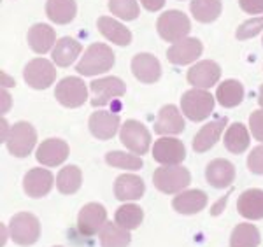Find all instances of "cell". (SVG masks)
<instances>
[{
  "mask_svg": "<svg viewBox=\"0 0 263 247\" xmlns=\"http://www.w3.org/2000/svg\"><path fill=\"white\" fill-rule=\"evenodd\" d=\"M105 161L109 167L123 168V170H141L142 168V158L137 155H130V153L121 151H111L105 155Z\"/></svg>",
  "mask_w": 263,
  "mask_h": 247,
  "instance_id": "cell-36",
  "label": "cell"
},
{
  "mask_svg": "<svg viewBox=\"0 0 263 247\" xmlns=\"http://www.w3.org/2000/svg\"><path fill=\"white\" fill-rule=\"evenodd\" d=\"M53 247H62V245H53Z\"/></svg>",
  "mask_w": 263,
  "mask_h": 247,
  "instance_id": "cell-47",
  "label": "cell"
},
{
  "mask_svg": "<svg viewBox=\"0 0 263 247\" xmlns=\"http://www.w3.org/2000/svg\"><path fill=\"white\" fill-rule=\"evenodd\" d=\"M25 83L33 89H46L57 79V69L46 58H35L27 63L23 70Z\"/></svg>",
  "mask_w": 263,
  "mask_h": 247,
  "instance_id": "cell-10",
  "label": "cell"
},
{
  "mask_svg": "<svg viewBox=\"0 0 263 247\" xmlns=\"http://www.w3.org/2000/svg\"><path fill=\"white\" fill-rule=\"evenodd\" d=\"M237 211L246 219H263V189H248L237 200Z\"/></svg>",
  "mask_w": 263,
  "mask_h": 247,
  "instance_id": "cell-25",
  "label": "cell"
},
{
  "mask_svg": "<svg viewBox=\"0 0 263 247\" xmlns=\"http://www.w3.org/2000/svg\"><path fill=\"white\" fill-rule=\"evenodd\" d=\"M132 74L144 84H153L162 78V65L155 54L139 53L132 58Z\"/></svg>",
  "mask_w": 263,
  "mask_h": 247,
  "instance_id": "cell-16",
  "label": "cell"
},
{
  "mask_svg": "<svg viewBox=\"0 0 263 247\" xmlns=\"http://www.w3.org/2000/svg\"><path fill=\"white\" fill-rule=\"evenodd\" d=\"M107 223V211L102 203L91 202L86 203L78 216V230L84 237H91L95 233H100L104 224Z\"/></svg>",
  "mask_w": 263,
  "mask_h": 247,
  "instance_id": "cell-11",
  "label": "cell"
},
{
  "mask_svg": "<svg viewBox=\"0 0 263 247\" xmlns=\"http://www.w3.org/2000/svg\"><path fill=\"white\" fill-rule=\"evenodd\" d=\"M142 219H144L142 208L139 205H135V203H125V205H121L116 211V214H114V223L125 230L139 228Z\"/></svg>",
  "mask_w": 263,
  "mask_h": 247,
  "instance_id": "cell-35",
  "label": "cell"
},
{
  "mask_svg": "<svg viewBox=\"0 0 263 247\" xmlns=\"http://www.w3.org/2000/svg\"><path fill=\"white\" fill-rule=\"evenodd\" d=\"M109 11L120 20L132 21L139 16L137 0H109Z\"/></svg>",
  "mask_w": 263,
  "mask_h": 247,
  "instance_id": "cell-37",
  "label": "cell"
},
{
  "mask_svg": "<svg viewBox=\"0 0 263 247\" xmlns=\"http://www.w3.org/2000/svg\"><path fill=\"white\" fill-rule=\"evenodd\" d=\"M221 78V67L213 60H203L198 62L197 65H193L186 74L190 84H193L198 89H209L216 86V83Z\"/></svg>",
  "mask_w": 263,
  "mask_h": 247,
  "instance_id": "cell-13",
  "label": "cell"
},
{
  "mask_svg": "<svg viewBox=\"0 0 263 247\" xmlns=\"http://www.w3.org/2000/svg\"><path fill=\"white\" fill-rule=\"evenodd\" d=\"M54 177L46 168H32L23 177V189L30 198H42L53 188Z\"/></svg>",
  "mask_w": 263,
  "mask_h": 247,
  "instance_id": "cell-18",
  "label": "cell"
},
{
  "mask_svg": "<svg viewBox=\"0 0 263 247\" xmlns=\"http://www.w3.org/2000/svg\"><path fill=\"white\" fill-rule=\"evenodd\" d=\"M90 134L99 140H111L120 130V116L109 110H95L88 119Z\"/></svg>",
  "mask_w": 263,
  "mask_h": 247,
  "instance_id": "cell-15",
  "label": "cell"
},
{
  "mask_svg": "<svg viewBox=\"0 0 263 247\" xmlns=\"http://www.w3.org/2000/svg\"><path fill=\"white\" fill-rule=\"evenodd\" d=\"M35 156L44 167H58L69 158V144L62 139H48L37 147Z\"/></svg>",
  "mask_w": 263,
  "mask_h": 247,
  "instance_id": "cell-17",
  "label": "cell"
},
{
  "mask_svg": "<svg viewBox=\"0 0 263 247\" xmlns=\"http://www.w3.org/2000/svg\"><path fill=\"white\" fill-rule=\"evenodd\" d=\"M83 184V172L76 165L63 167L57 176V188L62 195H74Z\"/></svg>",
  "mask_w": 263,
  "mask_h": 247,
  "instance_id": "cell-34",
  "label": "cell"
},
{
  "mask_svg": "<svg viewBox=\"0 0 263 247\" xmlns=\"http://www.w3.org/2000/svg\"><path fill=\"white\" fill-rule=\"evenodd\" d=\"M153 182H155V188L162 191V193L176 195L188 188L190 182H192V174H190L188 168L181 167V165H171V167L162 165L153 174Z\"/></svg>",
  "mask_w": 263,
  "mask_h": 247,
  "instance_id": "cell-2",
  "label": "cell"
},
{
  "mask_svg": "<svg viewBox=\"0 0 263 247\" xmlns=\"http://www.w3.org/2000/svg\"><path fill=\"white\" fill-rule=\"evenodd\" d=\"M120 139H121L123 146L137 156L146 155V153L149 151L151 134L147 131V128L141 121L128 119V121L123 123L121 130H120Z\"/></svg>",
  "mask_w": 263,
  "mask_h": 247,
  "instance_id": "cell-7",
  "label": "cell"
},
{
  "mask_svg": "<svg viewBox=\"0 0 263 247\" xmlns=\"http://www.w3.org/2000/svg\"><path fill=\"white\" fill-rule=\"evenodd\" d=\"M260 242V230L251 223L237 224L230 237V247H258Z\"/></svg>",
  "mask_w": 263,
  "mask_h": 247,
  "instance_id": "cell-32",
  "label": "cell"
},
{
  "mask_svg": "<svg viewBox=\"0 0 263 247\" xmlns=\"http://www.w3.org/2000/svg\"><path fill=\"white\" fill-rule=\"evenodd\" d=\"M248 168L256 176H263V146L254 147L248 156Z\"/></svg>",
  "mask_w": 263,
  "mask_h": 247,
  "instance_id": "cell-39",
  "label": "cell"
},
{
  "mask_svg": "<svg viewBox=\"0 0 263 247\" xmlns=\"http://www.w3.org/2000/svg\"><path fill=\"white\" fill-rule=\"evenodd\" d=\"M9 233L14 244L32 245L41 237V223L30 212H18L9 221Z\"/></svg>",
  "mask_w": 263,
  "mask_h": 247,
  "instance_id": "cell-6",
  "label": "cell"
},
{
  "mask_svg": "<svg viewBox=\"0 0 263 247\" xmlns=\"http://www.w3.org/2000/svg\"><path fill=\"white\" fill-rule=\"evenodd\" d=\"M239 6L249 14H263V0H239Z\"/></svg>",
  "mask_w": 263,
  "mask_h": 247,
  "instance_id": "cell-41",
  "label": "cell"
},
{
  "mask_svg": "<svg viewBox=\"0 0 263 247\" xmlns=\"http://www.w3.org/2000/svg\"><path fill=\"white\" fill-rule=\"evenodd\" d=\"M184 130V119L176 105H163L155 123V131L158 135H177Z\"/></svg>",
  "mask_w": 263,
  "mask_h": 247,
  "instance_id": "cell-22",
  "label": "cell"
},
{
  "mask_svg": "<svg viewBox=\"0 0 263 247\" xmlns=\"http://www.w3.org/2000/svg\"><path fill=\"white\" fill-rule=\"evenodd\" d=\"M261 42H263V39H261Z\"/></svg>",
  "mask_w": 263,
  "mask_h": 247,
  "instance_id": "cell-48",
  "label": "cell"
},
{
  "mask_svg": "<svg viewBox=\"0 0 263 247\" xmlns=\"http://www.w3.org/2000/svg\"><path fill=\"white\" fill-rule=\"evenodd\" d=\"M100 33L107 41H111L116 46H128L132 42V32L125 25H121L118 20L111 18V16H100L97 21Z\"/></svg>",
  "mask_w": 263,
  "mask_h": 247,
  "instance_id": "cell-26",
  "label": "cell"
},
{
  "mask_svg": "<svg viewBox=\"0 0 263 247\" xmlns=\"http://www.w3.org/2000/svg\"><path fill=\"white\" fill-rule=\"evenodd\" d=\"M223 142H224V147L230 153L240 155V153H244L246 149L249 147L251 137H249V131L246 128V125H242V123H233V125L228 126Z\"/></svg>",
  "mask_w": 263,
  "mask_h": 247,
  "instance_id": "cell-30",
  "label": "cell"
},
{
  "mask_svg": "<svg viewBox=\"0 0 263 247\" xmlns=\"http://www.w3.org/2000/svg\"><path fill=\"white\" fill-rule=\"evenodd\" d=\"M249 128L258 142H263V110H254L249 116Z\"/></svg>",
  "mask_w": 263,
  "mask_h": 247,
  "instance_id": "cell-40",
  "label": "cell"
},
{
  "mask_svg": "<svg viewBox=\"0 0 263 247\" xmlns=\"http://www.w3.org/2000/svg\"><path fill=\"white\" fill-rule=\"evenodd\" d=\"M91 105L93 107H100V105H109L118 99H121L126 91L125 83L120 78H109L91 81Z\"/></svg>",
  "mask_w": 263,
  "mask_h": 247,
  "instance_id": "cell-9",
  "label": "cell"
},
{
  "mask_svg": "<svg viewBox=\"0 0 263 247\" xmlns=\"http://www.w3.org/2000/svg\"><path fill=\"white\" fill-rule=\"evenodd\" d=\"M263 30V14L260 18H253V20H248L237 28V39L239 41H248L251 37H256Z\"/></svg>",
  "mask_w": 263,
  "mask_h": 247,
  "instance_id": "cell-38",
  "label": "cell"
},
{
  "mask_svg": "<svg viewBox=\"0 0 263 247\" xmlns=\"http://www.w3.org/2000/svg\"><path fill=\"white\" fill-rule=\"evenodd\" d=\"M2 81H4V83H2V86H4V88H6V86H14V81H12V78H9V75H6L4 72H2Z\"/></svg>",
  "mask_w": 263,
  "mask_h": 247,
  "instance_id": "cell-45",
  "label": "cell"
},
{
  "mask_svg": "<svg viewBox=\"0 0 263 247\" xmlns=\"http://www.w3.org/2000/svg\"><path fill=\"white\" fill-rule=\"evenodd\" d=\"M205 179L213 188H228L235 179V167L224 158L213 160L205 168Z\"/></svg>",
  "mask_w": 263,
  "mask_h": 247,
  "instance_id": "cell-21",
  "label": "cell"
},
{
  "mask_svg": "<svg viewBox=\"0 0 263 247\" xmlns=\"http://www.w3.org/2000/svg\"><path fill=\"white\" fill-rule=\"evenodd\" d=\"M193 18L200 23H213L221 14V0H192L190 4Z\"/></svg>",
  "mask_w": 263,
  "mask_h": 247,
  "instance_id": "cell-33",
  "label": "cell"
},
{
  "mask_svg": "<svg viewBox=\"0 0 263 247\" xmlns=\"http://www.w3.org/2000/svg\"><path fill=\"white\" fill-rule=\"evenodd\" d=\"M28 46L33 53L44 54L57 44V32L46 23H35L28 30Z\"/></svg>",
  "mask_w": 263,
  "mask_h": 247,
  "instance_id": "cell-23",
  "label": "cell"
},
{
  "mask_svg": "<svg viewBox=\"0 0 263 247\" xmlns=\"http://www.w3.org/2000/svg\"><path fill=\"white\" fill-rule=\"evenodd\" d=\"M156 30H158V35L167 42H177L186 39V35L192 30V23L190 18L182 11H167L162 12V16L156 21Z\"/></svg>",
  "mask_w": 263,
  "mask_h": 247,
  "instance_id": "cell-4",
  "label": "cell"
},
{
  "mask_svg": "<svg viewBox=\"0 0 263 247\" xmlns=\"http://www.w3.org/2000/svg\"><path fill=\"white\" fill-rule=\"evenodd\" d=\"M216 100H218L219 105H223V107H227V109L240 105L244 100L242 83H239L237 79L223 81V83L218 86V91H216Z\"/></svg>",
  "mask_w": 263,
  "mask_h": 247,
  "instance_id": "cell-29",
  "label": "cell"
},
{
  "mask_svg": "<svg viewBox=\"0 0 263 247\" xmlns=\"http://www.w3.org/2000/svg\"><path fill=\"white\" fill-rule=\"evenodd\" d=\"M153 158L165 167L181 165L186 158V147L179 139L162 137L153 146Z\"/></svg>",
  "mask_w": 263,
  "mask_h": 247,
  "instance_id": "cell-12",
  "label": "cell"
},
{
  "mask_svg": "<svg viewBox=\"0 0 263 247\" xmlns=\"http://www.w3.org/2000/svg\"><path fill=\"white\" fill-rule=\"evenodd\" d=\"M144 181L134 174H123L114 181V197L121 202H134L144 197Z\"/></svg>",
  "mask_w": 263,
  "mask_h": 247,
  "instance_id": "cell-19",
  "label": "cell"
},
{
  "mask_svg": "<svg viewBox=\"0 0 263 247\" xmlns=\"http://www.w3.org/2000/svg\"><path fill=\"white\" fill-rule=\"evenodd\" d=\"M37 142V131L28 121H18L12 125L7 135V151L16 158H27Z\"/></svg>",
  "mask_w": 263,
  "mask_h": 247,
  "instance_id": "cell-5",
  "label": "cell"
},
{
  "mask_svg": "<svg viewBox=\"0 0 263 247\" xmlns=\"http://www.w3.org/2000/svg\"><path fill=\"white\" fill-rule=\"evenodd\" d=\"M227 200H228V195H224V197H223L221 200H219L218 203H214V207H213V211H211V214H213V216L221 214L223 208H224V203H227Z\"/></svg>",
  "mask_w": 263,
  "mask_h": 247,
  "instance_id": "cell-44",
  "label": "cell"
},
{
  "mask_svg": "<svg viewBox=\"0 0 263 247\" xmlns=\"http://www.w3.org/2000/svg\"><path fill=\"white\" fill-rule=\"evenodd\" d=\"M130 240L132 237L128 230L118 226L116 223H111V221H107L99 233V242L102 247H128Z\"/></svg>",
  "mask_w": 263,
  "mask_h": 247,
  "instance_id": "cell-31",
  "label": "cell"
},
{
  "mask_svg": "<svg viewBox=\"0 0 263 247\" xmlns=\"http://www.w3.org/2000/svg\"><path fill=\"white\" fill-rule=\"evenodd\" d=\"M141 4L146 7L147 11L156 12V11H160L165 6V0H141Z\"/></svg>",
  "mask_w": 263,
  "mask_h": 247,
  "instance_id": "cell-42",
  "label": "cell"
},
{
  "mask_svg": "<svg viewBox=\"0 0 263 247\" xmlns=\"http://www.w3.org/2000/svg\"><path fill=\"white\" fill-rule=\"evenodd\" d=\"M228 119L227 118H219L218 121L207 123L203 128L198 130V134L193 139V149L197 153H207L209 149H213L216 146V142L221 137L224 126H227Z\"/></svg>",
  "mask_w": 263,
  "mask_h": 247,
  "instance_id": "cell-24",
  "label": "cell"
},
{
  "mask_svg": "<svg viewBox=\"0 0 263 247\" xmlns=\"http://www.w3.org/2000/svg\"><path fill=\"white\" fill-rule=\"evenodd\" d=\"M78 14L76 0H48L46 2V16L57 25H67Z\"/></svg>",
  "mask_w": 263,
  "mask_h": 247,
  "instance_id": "cell-28",
  "label": "cell"
},
{
  "mask_svg": "<svg viewBox=\"0 0 263 247\" xmlns=\"http://www.w3.org/2000/svg\"><path fill=\"white\" fill-rule=\"evenodd\" d=\"M83 46L81 42H78L72 37H62L60 41H57L53 49V62L58 67H70L76 62V58L81 54Z\"/></svg>",
  "mask_w": 263,
  "mask_h": 247,
  "instance_id": "cell-27",
  "label": "cell"
},
{
  "mask_svg": "<svg viewBox=\"0 0 263 247\" xmlns=\"http://www.w3.org/2000/svg\"><path fill=\"white\" fill-rule=\"evenodd\" d=\"M258 104H260V107H263V84L260 86V95H258Z\"/></svg>",
  "mask_w": 263,
  "mask_h": 247,
  "instance_id": "cell-46",
  "label": "cell"
},
{
  "mask_svg": "<svg viewBox=\"0 0 263 247\" xmlns=\"http://www.w3.org/2000/svg\"><path fill=\"white\" fill-rule=\"evenodd\" d=\"M2 114H6V112H9V109H11V95L6 91V89H2Z\"/></svg>",
  "mask_w": 263,
  "mask_h": 247,
  "instance_id": "cell-43",
  "label": "cell"
},
{
  "mask_svg": "<svg viewBox=\"0 0 263 247\" xmlns=\"http://www.w3.org/2000/svg\"><path fill=\"white\" fill-rule=\"evenodd\" d=\"M54 97L60 102L63 107L76 109L81 107L83 104H86L88 100V88L84 84L83 79L69 75V78H63L60 83L54 88Z\"/></svg>",
  "mask_w": 263,
  "mask_h": 247,
  "instance_id": "cell-8",
  "label": "cell"
},
{
  "mask_svg": "<svg viewBox=\"0 0 263 247\" xmlns=\"http://www.w3.org/2000/svg\"><path fill=\"white\" fill-rule=\"evenodd\" d=\"M114 67V53L107 44L102 42H95L86 49L83 54L81 62L78 63L76 70L81 75H99L104 72L111 70Z\"/></svg>",
  "mask_w": 263,
  "mask_h": 247,
  "instance_id": "cell-1",
  "label": "cell"
},
{
  "mask_svg": "<svg viewBox=\"0 0 263 247\" xmlns=\"http://www.w3.org/2000/svg\"><path fill=\"white\" fill-rule=\"evenodd\" d=\"M203 51L202 41L195 37H186L182 41L174 42L171 48L167 49V58L174 65H190L195 60L200 58Z\"/></svg>",
  "mask_w": 263,
  "mask_h": 247,
  "instance_id": "cell-14",
  "label": "cell"
},
{
  "mask_svg": "<svg viewBox=\"0 0 263 247\" xmlns=\"http://www.w3.org/2000/svg\"><path fill=\"white\" fill-rule=\"evenodd\" d=\"M216 99L205 89H190L181 97V110L190 121L200 123L209 118L214 110Z\"/></svg>",
  "mask_w": 263,
  "mask_h": 247,
  "instance_id": "cell-3",
  "label": "cell"
},
{
  "mask_svg": "<svg viewBox=\"0 0 263 247\" xmlns=\"http://www.w3.org/2000/svg\"><path fill=\"white\" fill-rule=\"evenodd\" d=\"M207 195L200 189H190V191H181L179 195H176L172 200V207L176 212L184 216H193L203 211L207 205Z\"/></svg>",
  "mask_w": 263,
  "mask_h": 247,
  "instance_id": "cell-20",
  "label": "cell"
}]
</instances>
